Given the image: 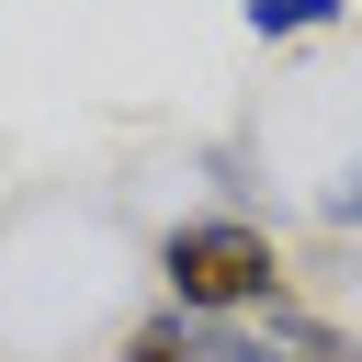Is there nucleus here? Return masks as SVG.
<instances>
[{
    "label": "nucleus",
    "instance_id": "obj_3",
    "mask_svg": "<svg viewBox=\"0 0 362 362\" xmlns=\"http://www.w3.org/2000/svg\"><path fill=\"white\" fill-rule=\"evenodd\" d=\"M328 215H362V181H339V192H328Z\"/></svg>",
    "mask_w": 362,
    "mask_h": 362
},
{
    "label": "nucleus",
    "instance_id": "obj_2",
    "mask_svg": "<svg viewBox=\"0 0 362 362\" xmlns=\"http://www.w3.org/2000/svg\"><path fill=\"white\" fill-rule=\"evenodd\" d=\"M339 23V0H249V34H317Z\"/></svg>",
    "mask_w": 362,
    "mask_h": 362
},
{
    "label": "nucleus",
    "instance_id": "obj_1",
    "mask_svg": "<svg viewBox=\"0 0 362 362\" xmlns=\"http://www.w3.org/2000/svg\"><path fill=\"white\" fill-rule=\"evenodd\" d=\"M158 272H170V305L181 317H260L283 294V260L249 215H192L158 238Z\"/></svg>",
    "mask_w": 362,
    "mask_h": 362
}]
</instances>
